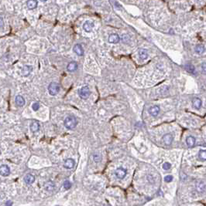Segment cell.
<instances>
[{"mask_svg": "<svg viewBox=\"0 0 206 206\" xmlns=\"http://www.w3.org/2000/svg\"><path fill=\"white\" fill-rule=\"evenodd\" d=\"M9 174H10V169L9 166L5 164H2L0 166V174L1 175H2L3 177H6V176H9Z\"/></svg>", "mask_w": 206, "mask_h": 206, "instance_id": "cell-5", "label": "cell"}, {"mask_svg": "<svg viewBox=\"0 0 206 206\" xmlns=\"http://www.w3.org/2000/svg\"><path fill=\"white\" fill-rule=\"evenodd\" d=\"M48 91L51 96L57 95L58 94V92L60 91V85L57 83L52 82L50 83V85L48 87Z\"/></svg>", "mask_w": 206, "mask_h": 206, "instance_id": "cell-3", "label": "cell"}, {"mask_svg": "<svg viewBox=\"0 0 206 206\" xmlns=\"http://www.w3.org/2000/svg\"><path fill=\"white\" fill-rule=\"evenodd\" d=\"M173 180V176L172 175H167L165 178H164V181L166 182H170Z\"/></svg>", "mask_w": 206, "mask_h": 206, "instance_id": "cell-29", "label": "cell"}, {"mask_svg": "<svg viewBox=\"0 0 206 206\" xmlns=\"http://www.w3.org/2000/svg\"><path fill=\"white\" fill-rule=\"evenodd\" d=\"M63 186H64V188H65V189H69L71 187V182L70 181H65L64 182V185H63Z\"/></svg>", "mask_w": 206, "mask_h": 206, "instance_id": "cell-26", "label": "cell"}, {"mask_svg": "<svg viewBox=\"0 0 206 206\" xmlns=\"http://www.w3.org/2000/svg\"></svg>", "mask_w": 206, "mask_h": 206, "instance_id": "cell-35", "label": "cell"}, {"mask_svg": "<svg viewBox=\"0 0 206 206\" xmlns=\"http://www.w3.org/2000/svg\"><path fill=\"white\" fill-rule=\"evenodd\" d=\"M148 111H149V113H150V114L151 116L156 117L159 114L160 111V108L159 106H156H156H153L150 107L149 110H148Z\"/></svg>", "mask_w": 206, "mask_h": 206, "instance_id": "cell-7", "label": "cell"}, {"mask_svg": "<svg viewBox=\"0 0 206 206\" xmlns=\"http://www.w3.org/2000/svg\"><path fill=\"white\" fill-rule=\"evenodd\" d=\"M15 101H16V105L19 106H23L25 105V100H24V98H23L22 96H20V95H18V96L16 97Z\"/></svg>", "mask_w": 206, "mask_h": 206, "instance_id": "cell-18", "label": "cell"}, {"mask_svg": "<svg viewBox=\"0 0 206 206\" xmlns=\"http://www.w3.org/2000/svg\"><path fill=\"white\" fill-rule=\"evenodd\" d=\"M184 67H185V70H186L188 73H193V74L195 73V66H192L191 64H187Z\"/></svg>", "mask_w": 206, "mask_h": 206, "instance_id": "cell-24", "label": "cell"}, {"mask_svg": "<svg viewBox=\"0 0 206 206\" xmlns=\"http://www.w3.org/2000/svg\"><path fill=\"white\" fill-rule=\"evenodd\" d=\"M202 70H203V73L204 74H205V63H202Z\"/></svg>", "mask_w": 206, "mask_h": 206, "instance_id": "cell-31", "label": "cell"}, {"mask_svg": "<svg viewBox=\"0 0 206 206\" xmlns=\"http://www.w3.org/2000/svg\"><path fill=\"white\" fill-rule=\"evenodd\" d=\"M32 108H33V110H34V111H37V110H39V108H40V104H39V103H34L33 105H32Z\"/></svg>", "mask_w": 206, "mask_h": 206, "instance_id": "cell-28", "label": "cell"}, {"mask_svg": "<svg viewBox=\"0 0 206 206\" xmlns=\"http://www.w3.org/2000/svg\"><path fill=\"white\" fill-rule=\"evenodd\" d=\"M12 202L11 200H8L5 202V206H12Z\"/></svg>", "mask_w": 206, "mask_h": 206, "instance_id": "cell-30", "label": "cell"}, {"mask_svg": "<svg viewBox=\"0 0 206 206\" xmlns=\"http://www.w3.org/2000/svg\"><path fill=\"white\" fill-rule=\"evenodd\" d=\"M35 181V177L34 175L31 174H28L25 176L24 178V181L26 182V184L27 185H31L33 183V181Z\"/></svg>", "mask_w": 206, "mask_h": 206, "instance_id": "cell-13", "label": "cell"}, {"mask_svg": "<svg viewBox=\"0 0 206 206\" xmlns=\"http://www.w3.org/2000/svg\"><path fill=\"white\" fill-rule=\"evenodd\" d=\"M198 158L201 160V161H205L206 160V151L205 150H202L199 151L198 153Z\"/></svg>", "mask_w": 206, "mask_h": 206, "instance_id": "cell-25", "label": "cell"}, {"mask_svg": "<svg viewBox=\"0 0 206 206\" xmlns=\"http://www.w3.org/2000/svg\"><path fill=\"white\" fill-rule=\"evenodd\" d=\"M78 94L80 96V97L81 99H87L89 97L90 94H91V90L89 89V87L88 86H85V87H82L79 91H78Z\"/></svg>", "mask_w": 206, "mask_h": 206, "instance_id": "cell-2", "label": "cell"}, {"mask_svg": "<svg viewBox=\"0 0 206 206\" xmlns=\"http://www.w3.org/2000/svg\"><path fill=\"white\" fill-rule=\"evenodd\" d=\"M197 190L198 192H205V182L204 181H199L197 183Z\"/></svg>", "mask_w": 206, "mask_h": 206, "instance_id": "cell-14", "label": "cell"}, {"mask_svg": "<svg viewBox=\"0 0 206 206\" xmlns=\"http://www.w3.org/2000/svg\"><path fill=\"white\" fill-rule=\"evenodd\" d=\"M78 68V64L75 62H71L68 63L67 66V70L69 72H74L77 70Z\"/></svg>", "mask_w": 206, "mask_h": 206, "instance_id": "cell-20", "label": "cell"}, {"mask_svg": "<svg viewBox=\"0 0 206 206\" xmlns=\"http://www.w3.org/2000/svg\"><path fill=\"white\" fill-rule=\"evenodd\" d=\"M64 167H66V168H69V169H71V168L74 167V161L73 159L68 158V159H67V160L64 161Z\"/></svg>", "mask_w": 206, "mask_h": 206, "instance_id": "cell-16", "label": "cell"}, {"mask_svg": "<svg viewBox=\"0 0 206 206\" xmlns=\"http://www.w3.org/2000/svg\"><path fill=\"white\" fill-rule=\"evenodd\" d=\"M54 187H55L54 183L52 182V181H49L48 182H47V183L45 184V189H46L47 191H48V192H51L52 190H53V189H54Z\"/></svg>", "mask_w": 206, "mask_h": 206, "instance_id": "cell-22", "label": "cell"}, {"mask_svg": "<svg viewBox=\"0 0 206 206\" xmlns=\"http://www.w3.org/2000/svg\"><path fill=\"white\" fill-rule=\"evenodd\" d=\"M30 130L33 132H37L40 130V124L37 120H33L30 124Z\"/></svg>", "mask_w": 206, "mask_h": 206, "instance_id": "cell-15", "label": "cell"}, {"mask_svg": "<svg viewBox=\"0 0 206 206\" xmlns=\"http://www.w3.org/2000/svg\"><path fill=\"white\" fill-rule=\"evenodd\" d=\"M32 70H33V67H32V66L26 65V66H24L23 67L21 73H22V75H23V77H28V76L30 74V73L32 72Z\"/></svg>", "mask_w": 206, "mask_h": 206, "instance_id": "cell-6", "label": "cell"}, {"mask_svg": "<svg viewBox=\"0 0 206 206\" xmlns=\"http://www.w3.org/2000/svg\"><path fill=\"white\" fill-rule=\"evenodd\" d=\"M37 0H28L26 2V5L29 9H34L37 6Z\"/></svg>", "mask_w": 206, "mask_h": 206, "instance_id": "cell-17", "label": "cell"}, {"mask_svg": "<svg viewBox=\"0 0 206 206\" xmlns=\"http://www.w3.org/2000/svg\"><path fill=\"white\" fill-rule=\"evenodd\" d=\"M108 43H112V44H115V43H119V40H120V38H119V36L118 35V34H115V33H114V34H112V35H110L109 36V37H108Z\"/></svg>", "mask_w": 206, "mask_h": 206, "instance_id": "cell-8", "label": "cell"}, {"mask_svg": "<svg viewBox=\"0 0 206 206\" xmlns=\"http://www.w3.org/2000/svg\"><path fill=\"white\" fill-rule=\"evenodd\" d=\"M192 104H193V106L195 108V109H200L201 106H202V100L199 99V98H194L193 101H192Z\"/></svg>", "mask_w": 206, "mask_h": 206, "instance_id": "cell-21", "label": "cell"}, {"mask_svg": "<svg viewBox=\"0 0 206 206\" xmlns=\"http://www.w3.org/2000/svg\"><path fill=\"white\" fill-rule=\"evenodd\" d=\"M195 51L198 54H202L205 52V47L203 45H197L195 47Z\"/></svg>", "mask_w": 206, "mask_h": 206, "instance_id": "cell-23", "label": "cell"}, {"mask_svg": "<svg viewBox=\"0 0 206 206\" xmlns=\"http://www.w3.org/2000/svg\"><path fill=\"white\" fill-rule=\"evenodd\" d=\"M138 54H139V57L141 60H146L149 56L148 51L146 49H140L138 52Z\"/></svg>", "mask_w": 206, "mask_h": 206, "instance_id": "cell-10", "label": "cell"}, {"mask_svg": "<svg viewBox=\"0 0 206 206\" xmlns=\"http://www.w3.org/2000/svg\"><path fill=\"white\" fill-rule=\"evenodd\" d=\"M170 167H171V165H170V164L168 163V162H165V163H163V168L164 170H169V169L170 168Z\"/></svg>", "mask_w": 206, "mask_h": 206, "instance_id": "cell-27", "label": "cell"}, {"mask_svg": "<svg viewBox=\"0 0 206 206\" xmlns=\"http://www.w3.org/2000/svg\"><path fill=\"white\" fill-rule=\"evenodd\" d=\"M4 25V22H3V19L2 17H0V27H2Z\"/></svg>", "mask_w": 206, "mask_h": 206, "instance_id": "cell-32", "label": "cell"}, {"mask_svg": "<svg viewBox=\"0 0 206 206\" xmlns=\"http://www.w3.org/2000/svg\"><path fill=\"white\" fill-rule=\"evenodd\" d=\"M94 27V24L93 22H92L91 21H86L84 24H83V29L85 32L89 33L92 30Z\"/></svg>", "mask_w": 206, "mask_h": 206, "instance_id": "cell-9", "label": "cell"}, {"mask_svg": "<svg viewBox=\"0 0 206 206\" xmlns=\"http://www.w3.org/2000/svg\"><path fill=\"white\" fill-rule=\"evenodd\" d=\"M163 143L166 144V145H170L172 144V141H173V137L171 134H167L165 135H163Z\"/></svg>", "mask_w": 206, "mask_h": 206, "instance_id": "cell-11", "label": "cell"}, {"mask_svg": "<svg viewBox=\"0 0 206 206\" xmlns=\"http://www.w3.org/2000/svg\"><path fill=\"white\" fill-rule=\"evenodd\" d=\"M78 121L74 116H68L64 120V126L67 129H74L77 126Z\"/></svg>", "mask_w": 206, "mask_h": 206, "instance_id": "cell-1", "label": "cell"}, {"mask_svg": "<svg viewBox=\"0 0 206 206\" xmlns=\"http://www.w3.org/2000/svg\"><path fill=\"white\" fill-rule=\"evenodd\" d=\"M57 206H58V205H57Z\"/></svg>", "mask_w": 206, "mask_h": 206, "instance_id": "cell-34", "label": "cell"}, {"mask_svg": "<svg viewBox=\"0 0 206 206\" xmlns=\"http://www.w3.org/2000/svg\"><path fill=\"white\" fill-rule=\"evenodd\" d=\"M186 144L189 148H192L195 146V138L193 136H189L186 139Z\"/></svg>", "mask_w": 206, "mask_h": 206, "instance_id": "cell-19", "label": "cell"}, {"mask_svg": "<svg viewBox=\"0 0 206 206\" xmlns=\"http://www.w3.org/2000/svg\"><path fill=\"white\" fill-rule=\"evenodd\" d=\"M115 174L119 179H123L126 175V170L123 167H119L115 170Z\"/></svg>", "mask_w": 206, "mask_h": 206, "instance_id": "cell-4", "label": "cell"}, {"mask_svg": "<svg viewBox=\"0 0 206 206\" xmlns=\"http://www.w3.org/2000/svg\"><path fill=\"white\" fill-rule=\"evenodd\" d=\"M73 50H74V52L78 56H83V54H84L83 48H82V47H81L80 44H76V45H74V48H73Z\"/></svg>", "mask_w": 206, "mask_h": 206, "instance_id": "cell-12", "label": "cell"}, {"mask_svg": "<svg viewBox=\"0 0 206 206\" xmlns=\"http://www.w3.org/2000/svg\"><path fill=\"white\" fill-rule=\"evenodd\" d=\"M40 1H41V2H46L47 0H40Z\"/></svg>", "mask_w": 206, "mask_h": 206, "instance_id": "cell-33", "label": "cell"}]
</instances>
